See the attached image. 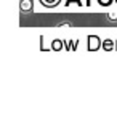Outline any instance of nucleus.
Returning <instances> with one entry per match:
<instances>
[{
  "label": "nucleus",
  "mask_w": 117,
  "mask_h": 120,
  "mask_svg": "<svg viewBox=\"0 0 117 120\" xmlns=\"http://www.w3.org/2000/svg\"><path fill=\"white\" fill-rule=\"evenodd\" d=\"M104 19H106V22H109V24H117V10L108 11L104 15Z\"/></svg>",
  "instance_id": "f03ea898"
},
{
  "label": "nucleus",
  "mask_w": 117,
  "mask_h": 120,
  "mask_svg": "<svg viewBox=\"0 0 117 120\" xmlns=\"http://www.w3.org/2000/svg\"><path fill=\"white\" fill-rule=\"evenodd\" d=\"M34 10V2L32 0H19V11L23 15H31Z\"/></svg>",
  "instance_id": "f257e3e1"
},
{
  "label": "nucleus",
  "mask_w": 117,
  "mask_h": 120,
  "mask_svg": "<svg viewBox=\"0 0 117 120\" xmlns=\"http://www.w3.org/2000/svg\"><path fill=\"white\" fill-rule=\"evenodd\" d=\"M55 27H74V22L72 21H59L55 24Z\"/></svg>",
  "instance_id": "7ed1b4c3"
}]
</instances>
